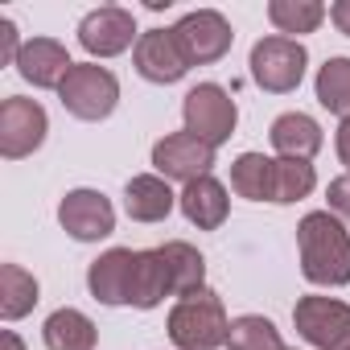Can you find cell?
<instances>
[{
    "label": "cell",
    "instance_id": "obj_1",
    "mask_svg": "<svg viewBox=\"0 0 350 350\" xmlns=\"http://www.w3.org/2000/svg\"><path fill=\"white\" fill-rule=\"evenodd\" d=\"M297 252L309 284H321V288L350 284V231L342 227L338 215L309 211L297 223Z\"/></svg>",
    "mask_w": 350,
    "mask_h": 350
},
{
    "label": "cell",
    "instance_id": "obj_2",
    "mask_svg": "<svg viewBox=\"0 0 350 350\" xmlns=\"http://www.w3.org/2000/svg\"><path fill=\"white\" fill-rule=\"evenodd\" d=\"M227 334L231 321L215 288H198L169 309V342L178 350H215L227 346Z\"/></svg>",
    "mask_w": 350,
    "mask_h": 350
},
{
    "label": "cell",
    "instance_id": "obj_3",
    "mask_svg": "<svg viewBox=\"0 0 350 350\" xmlns=\"http://www.w3.org/2000/svg\"><path fill=\"white\" fill-rule=\"evenodd\" d=\"M58 99H62V107H66L75 120L95 124V120H107V116L116 111V103H120V83H116V75H111L107 66H99V62H75L70 75H66L62 87H58Z\"/></svg>",
    "mask_w": 350,
    "mask_h": 350
},
{
    "label": "cell",
    "instance_id": "obj_4",
    "mask_svg": "<svg viewBox=\"0 0 350 350\" xmlns=\"http://www.w3.org/2000/svg\"><path fill=\"white\" fill-rule=\"evenodd\" d=\"M247 66H252L256 87H264L268 95H288V91L301 87L305 66H309V54H305V46L297 38L272 33V38H260L252 46V62Z\"/></svg>",
    "mask_w": 350,
    "mask_h": 350
},
{
    "label": "cell",
    "instance_id": "obj_5",
    "mask_svg": "<svg viewBox=\"0 0 350 350\" xmlns=\"http://www.w3.org/2000/svg\"><path fill=\"white\" fill-rule=\"evenodd\" d=\"M182 120H186V132H194L198 140H206V144L219 148L223 140L235 136L239 107H235V99L219 83H198L182 99Z\"/></svg>",
    "mask_w": 350,
    "mask_h": 350
},
{
    "label": "cell",
    "instance_id": "obj_6",
    "mask_svg": "<svg viewBox=\"0 0 350 350\" xmlns=\"http://www.w3.org/2000/svg\"><path fill=\"white\" fill-rule=\"evenodd\" d=\"M46 132H50V116L38 99L9 95L0 103V157L5 161H21L38 152L46 144Z\"/></svg>",
    "mask_w": 350,
    "mask_h": 350
},
{
    "label": "cell",
    "instance_id": "obj_7",
    "mask_svg": "<svg viewBox=\"0 0 350 350\" xmlns=\"http://www.w3.org/2000/svg\"><path fill=\"white\" fill-rule=\"evenodd\" d=\"M293 325L317 350H346L350 346V305L338 297H301L293 305Z\"/></svg>",
    "mask_w": 350,
    "mask_h": 350
},
{
    "label": "cell",
    "instance_id": "obj_8",
    "mask_svg": "<svg viewBox=\"0 0 350 350\" xmlns=\"http://www.w3.org/2000/svg\"><path fill=\"white\" fill-rule=\"evenodd\" d=\"M152 169L165 182H198L215 169V144L198 140L194 132H169L152 144Z\"/></svg>",
    "mask_w": 350,
    "mask_h": 350
},
{
    "label": "cell",
    "instance_id": "obj_9",
    "mask_svg": "<svg viewBox=\"0 0 350 350\" xmlns=\"http://www.w3.org/2000/svg\"><path fill=\"white\" fill-rule=\"evenodd\" d=\"M173 38H178V46H182V54H186L190 66L219 62L231 50V42H235L231 21L219 9H194V13H186L178 25H173Z\"/></svg>",
    "mask_w": 350,
    "mask_h": 350
},
{
    "label": "cell",
    "instance_id": "obj_10",
    "mask_svg": "<svg viewBox=\"0 0 350 350\" xmlns=\"http://www.w3.org/2000/svg\"><path fill=\"white\" fill-rule=\"evenodd\" d=\"M140 33H136V17L132 9H120V5H103V9H91L83 21H79V46L91 54V58H116L124 50H136Z\"/></svg>",
    "mask_w": 350,
    "mask_h": 350
},
{
    "label": "cell",
    "instance_id": "obj_11",
    "mask_svg": "<svg viewBox=\"0 0 350 350\" xmlns=\"http://www.w3.org/2000/svg\"><path fill=\"white\" fill-rule=\"evenodd\" d=\"M58 223L79 243H99L116 231V206L99 190H70L58 202Z\"/></svg>",
    "mask_w": 350,
    "mask_h": 350
},
{
    "label": "cell",
    "instance_id": "obj_12",
    "mask_svg": "<svg viewBox=\"0 0 350 350\" xmlns=\"http://www.w3.org/2000/svg\"><path fill=\"white\" fill-rule=\"evenodd\" d=\"M136 256L132 247H111L87 268V288L99 305H132L136 297Z\"/></svg>",
    "mask_w": 350,
    "mask_h": 350
},
{
    "label": "cell",
    "instance_id": "obj_13",
    "mask_svg": "<svg viewBox=\"0 0 350 350\" xmlns=\"http://www.w3.org/2000/svg\"><path fill=\"white\" fill-rule=\"evenodd\" d=\"M132 62H136V75L140 79L161 83V87L182 83L186 70H190V62H186L178 38H173V29H148V33H140L136 50H132Z\"/></svg>",
    "mask_w": 350,
    "mask_h": 350
},
{
    "label": "cell",
    "instance_id": "obj_14",
    "mask_svg": "<svg viewBox=\"0 0 350 350\" xmlns=\"http://www.w3.org/2000/svg\"><path fill=\"white\" fill-rule=\"evenodd\" d=\"M70 54H66V46L62 42H54V38H33V42H25L21 46V58H17V75L25 79V83H33V87H42V91H58L62 87V79L70 75Z\"/></svg>",
    "mask_w": 350,
    "mask_h": 350
},
{
    "label": "cell",
    "instance_id": "obj_15",
    "mask_svg": "<svg viewBox=\"0 0 350 350\" xmlns=\"http://www.w3.org/2000/svg\"><path fill=\"white\" fill-rule=\"evenodd\" d=\"M268 140L276 148V157H288V161H313V152L325 144L321 136V124L305 111H284L272 120L268 128Z\"/></svg>",
    "mask_w": 350,
    "mask_h": 350
},
{
    "label": "cell",
    "instance_id": "obj_16",
    "mask_svg": "<svg viewBox=\"0 0 350 350\" xmlns=\"http://www.w3.org/2000/svg\"><path fill=\"white\" fill-rule=\"evenodd\" d=\"M178 206L182 215L198 227V231H219L231 215V198H227V186L219 178H198L190 182L182 194H178Z\"/></svg>",
    "mask_w": 350,
    "mask_h": 350
},
{
    "label": "cell",
    "instance_id": "obj_17",
    "mask_svg": "<svg viewBox=\"0 0 350 350\" xmlns=\"http://www.w3.org/2000/svg\"><path fill=\"white\" fill-rule=\"evenodd\" d=\"M173 206H178V194L169 190L165 178H157V173H136V178L124 186V211L132 223H161L173 215Z\"/></svg>",
    "mask_w": 350,
    "mask_h": 350
},
{
    "label": "cell",
    "instance_id": "obj_18",
    "mask_svg": "<svg viewBox=\"0 0 350 350\" xmlns=\"http://www.w3.org/2000/svg\"><path fill=\"white\" fill-rule=\"evenodd\" d=\"M42 338H46L50 350H95L99 329H95V321H91L83 309H70V305H66V309H54V313L46 317Z\"/></svg>",
    "mask_w": 350,
    "mask_h": 350
},
{
    "label": "cell",
    "instance_id": "obj_19",
    "mask_svg": "<svg viewBox=\"0 0 350 350\" xmlns=\"http://www.w3.org/2000/svg\"><path fill=\"white\" fill-rule=\"evenodd\" d=\"M231 190L247 202H272L276 194V157L264 152H243L231 165Z\"/></svg>",
    "mask_w": 350,
    "mask_h": 350
},
{
    "label": "cell",
    "instance_id": "obj_20",
    "mask_svg": "<svg viewBox=\"0 0 350 350\" xmlns=\"http://www.w3.org/2000/svg\"><path fill=\"white\" fill-rule=\"evenodd\" d=\"M165 256V268H169V284H173V297H190L198 288H206V260L194 243L186 239H169L161 247Z\"/></svg>",
    "mask_w": 350,
    "mask_h": 350
},
{
    "label": "cell",
    "instance_id": "obj_21",
    "mask_svg": "<svg viewBox=\"0 0 350 350\" xmlns=\"http://www.w3.org/2000/svg\"><path fill=\"white\" fill-rule=\"evenodd\" d=\"M38 293H42L38 280L21 264H5V268H0V317H5V321H21L25 313H33Z\"/></svg>",
    "mask_w": 350,
    "mask_h": 350
},
{
    "label": "cell",
    "instance_id": "obj_22",
    "mask_svg": "<svg viewBox=\"0 0 350 350\" xmlns=\"http://www.w3.org/2000/svg\"><path fill=\"white\" fill-rule=\"evenodd\" d=\"M165 297H173V284H169V268H165L161 247L140 252L136 256V297H132V305L136 309H157Z\"/></svg>",
    "mask_w": 350,
    "mask_h": 350
},
{
    "label": "cell",
    "instance_id": "obj_23",
    "mask_svg": "<svg viewBox=\"0 0 350 350\" xmlns=\"http://www.w3.org/2000/svg\"><path fill=\"white\" fill-rule=\"evenodd\" d=\"M317 103L334 116H350V58H325V66L313 79Z\"/></svg>",
    "mask_w": 350,
    "mask_h": 350
},
{
    "label": "cell",
    "instance_id": "obj_24",
    "mask_svg": "<svg viewBox=\"0 0 350 350\" xmlns=\"http://www.w3.org/2000/svg\"><path fill=\"white\" fill-rule=\"evenodd\" d=\"M268 21L280 29V38H301L325 21V5H317V0H272Z\"/></svg>",
    "mask_w": 350,
    "mask_h": 350
},
{
    "label": "cell",
    "instance_id": "obj_25",
    "mask_svg": "<svg viewBox=\"0 0 350 350\" xmlns=\"http://www.w3.org/2000/svg\"><path fill=\"white\" fill-rule=\"evenodd\" d=\"M317 186V173L309 161H288V157H276V194L272 202L276 206H293L301 198H309Z\"/></svg>",
    "mask_w": 350,
    "mask_h": 350
},
{
    "label": "cell",
    "instance_id": "obj_26",
    "mask_svg": "<svg viewBox=\"0 0 350 350\" xmlns=\"http://www.w3.org/2000/svg\"><path fill=\"white\" fill-rule=\"evenodd\" d=\"M227 346L231 350H280V329L260 317V313H243L231 321V334H227Z\"/></svg>",
    "mask_w": 350,
    "mask_h": 350
},
{
    "label": "cell",
    "instance_id": "obj_27",
    "mask_svg": "<svg viewBox=\"0 0 350 350\" xmlns=\"http://www.w3.org/2000/svg\"><path fill=\"white\" fill-rule=\"evenodd\" d=\"M325 202H329V215H338V219H346V223H350V173H342V178H334V182H329Z\"/></svg>",
    "mask_w": 350,
    "mask_h": 350
},
{
    "label": "cell",
    "instance_id": "obj_28",
    "mask_svg": "<svg viewBox=\"0 0 350 350\" xmlns=\"http://www.w3.org/2000/svg\"><path fill=\"white\" fill-rule=\"evenodd\" d=\"M21 38H17V25L5 17V21H0V62H5V66H17V58H21Z\"/></svg>",
    "mask_w": 350,
    "mask_h": 350
},
{
    "label": "cell",
    "instance_id": "obj_29",
    "mask_svg": "<svg viewBox=\"0 0 350 350\" xmlns=\"http://www.w3.org/2000/svg\"><path fill=\"white\" fill-rule=\"evenodd\" d=\"M334 148H338V161L346 165V173H350V116L338 124V136H334Z\"/></svg>",
    "mask_w": 350,
    "mask_h": 350
},
{
    "label": "cell",
    "instance_id": "obj_30",
    "mask_svg": "<svg viewBox=\"0 0 350 350\" xmlns=\"http://www.w3.org/2000/svg\"><path fill=\"white\" fill-rule=\"evenodd\" d=\"M329 21L338 25V33L350 38V0H334V5H329Z\"/></svg>",
    "mask_w": 350,
    "mask_h": 350
},
{
    "label": "cell",
    "instance_id": "obj_31",
    "mask_svg": "<svg viewBox=\"0 0 350 350\" xmlns=\"http://www.w3.org/2000/svg\"><path fill=\"white\" fill-rule=\"evenodd\" d=\"M0 350H25V342H21L13 329H5V334H0Z\"/></svg>",
    "mask_w": 350,
    "mask_h": 350
},
{
    "label": "cell",
    "instance_id": "obj_32",
    "mask_svg": "<svg viewBox=\"0 0 350 350\" xmlns=\"http://www.w3.org/2000/svg\"><path fill=\"white\" fill-rule=\"evenodd\" d=\"M280 350H297V346H280Z\"/></svg>",
    "mask_w": 350,
    "mask_h": 350
},
{
    "label": "cell",
    "instance_id": "obj_33",
    "mask_svg": "<svg viewBox=\"0 0 350 350\" xmlns=\"http://www.w3.org/2000/svg\"><path fill=\"white\" fill-rule=\"evenodd\" d=\"M346 350H350V346H346Z\"/></svg>",
    "mask_w": 350,
    "mask_h": 350
}]
</instances>
